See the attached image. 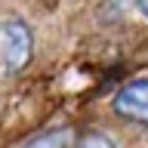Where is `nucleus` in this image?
<instances>
[{"label":"nucleus","mask_w":148,"mask_h":148,"mask_svg":"<svg viewBox=\"0 0 148 148\" xmlns=\"http://www.w3.org/2000/svg\"><path fill=\"white\" fill-rule=\"evenodd\" d=\"M77 148H114V142H111L108 136H102V133H90V136L80 139Z\"/></svg>","instance_id":"20e7f679"},{"label":"nucleus","mask_w":148,"mask_h":148,"mask_svg":"<svg viewBox=\"0 0 148 148\" xmlns=\"http://www.w3.org/2000/svg\"><path fill=\"white\" fill-rule=\"evenodd\" d=\"M114 111L120 117L133 120V123H145L148 127V77L127 83L114 96Z\"/></svg>","instance_id":"f03ea898"},{"label":"nucleus","mask_w":148,"mask_h":148,"mask_svg":"<svg viewBox=\"0 0 148 148\" xmlns=\"http://www.w3.org/2000/svg\"><path fill=\"white\" fill-rule=\"evenodd\" d=\"M117 9H130V6H139V0H114Z\"/></svg>","instance_id":"39448f33"},{"label":"nucleus","mask_w":148,"mask_h":148,"mask_svg":"<svg viewBox=\"0 0 148 148\" xmlns=\"http://www.w3.org/2000/svg\"><path fill=\"white\" fill-rule=\"evenodd\" d=\"M139 12H142V16L148 18V0H139Z\"/></svg>","instance_id":"423d86ee"},{"label":"nucleus","mask_w":148,"mask_h":148,"mask_svg":"<svg viewBox=\"0 0 148 148\" xmlns=\"http://www.w3.org/2000/svg\"><path fill=\"white\" fill-rule=\"evenodd\" d=\"M31 49H34V34L25 22L9 18L0 25V56H3V68L18 71L31 62Z\"/></svg>","instance_id":"f257e3e1"},{"label":"nucleus","mask_w":148,"mask_h":148,"mask_svg":"<svg viewBox=\"0 0 148 148\" xmlns=\"http://www.w3.org/2000/svg\"><path fill=\"white\" fill-rule=\"evenodd\" d=\"M71 142H74V133L68 127H59V130H49L43 136L31 139L25 148H71Z\"/></svg>","instance_id":"7ed1b4c3"}]
</instances>
